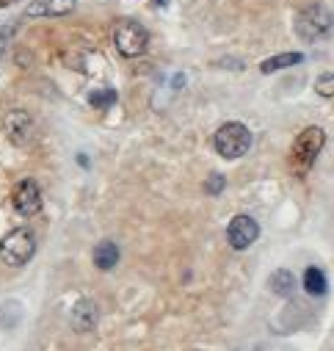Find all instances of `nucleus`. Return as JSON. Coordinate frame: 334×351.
I'll list each match as a JSON object with an SVG mask.
<instances>
[{"mask_svg": "<svg viewBox=\"0 0 334 351\" xmlns=\"http://www.w3.org/2000/svg\"><path fill=\"white\" fill-rule=\"evenodd\" d=\"M116 263H119V246H116L114 241L97 243V249H94V266H97L100 271H111Z\"/></svg>", "mask_w": 334, "mask_h": 351, "instance_id": "9b49d317", "label": "nucleus"}, {"mask_svg": "<svg viewBox=\"0 0 334 351\" xmlns=\"http://www.w3.org/2000/svg\"><path fill=\"white\" fill-rule=\"evenodd\" d=\"M268 288H271V293H277V296H293V291H296V277H293V271H287V269H279V271H274L271 274V280H268Z\"/></svg>", "mask_w": 334, "mask_h": 351, "instance_id": "f8f14e48", "label": "nucleus"}, {"mask_svg": "<svg viewBox=\"0 0 334 351\" xmlns=\"http://www.w3.org/2000/svg\"><path fill=\"white\" fill-rule=\"evenodd\" d=\"M166 3H169V0H155V6H166Z\"/></svg>", "mask_w": 334, "mask_h": 351, "instance_id": "6ab92c4d", "label": "nucleus"}, {"mask_svg": "<svg viewBox=\"0 0 334 351\" xmlns=\"http://www.w3.org/2000/svg\"><path fill=\"white\" fill-rule=\"evenodd\" d=\"M260 238V224L252 219V216H246V213H240V216H235L232 221H229V227H227V241H229V246L232 249H248L255 241Z\"/></svg>", "mask_w": 334, "mask_h": 351, "instance_id": "423d86ee", "label": "nucleus"}, {"mask_svg": "<svg viewBox=\"0 0 334 351\" xmlns=\"http://www.w3.org/2000/svg\"><path fill=\"white\" fill-rule=\"evenodd\" d=\"M301 61H304V56H301V53H279V56H271V58H266V61L260 64V72L271 75V72H279V69L296 66V64H301Z\"/></svg>", "mask_w": 334, "mask_h": 351, "instance_id": "ddd939ff", "label": "nucleus"}, {"mask_svg": "<svg viewBox=\"0 0 334 351\" xmlns=\"http://www.w3.org/2000/svg\"><path fill=\"white\" fill-rule=\"evenodd\" d=\"M34 252H36V238L28 227H17L0 241V260H3L6 266H14V269L25 266V263L34 257Z\"/></svg>", "mask_w": 334, "mask_h": 351, "instance_id": "20e7f679", "label": "nucleus"}, {"mask_svg": "<svg viewBox=\"0 0 334 351\" xmlns=\"http://www.w3.org/2000/svg\"><path fill=\"white\" fill-rule=\"evenodd\" d=\"M3 128H6V136H9L17 147L31 144V138H34V119H31L28 111H20V108L9 111L6 119H3Z\"/></svg>", "mask_w": 334, "mask_h": 351, "instance_id": "6e6552de", "label": "nucleus"}, {"mask_svg": "<svg viewBox=\"0 0 334 351\" xmlns=\"http://www.w3.org/2000/svg\"><path fill=\"white\" fill-rule=\"evenodd\" d=\"M323 144H326V133L318 125H309L296 136L293 149H290V171L296 174V178H304V174L312 169V163L320 155Z\"/></svg>", "mask_w": 334, "mask_h": 351, "instance_id": "f257e3e1", "label": "nucleus"}, {"mask_svg": "<svg viewBox=\"0 0 334 351\" xmlns=\"http://www.w3.org/2000/svg\"><path fill=\"white\" fill-rule=\"evenodd\" d=\"M205 189H207V194H218V191H224V178H221V174H213Z\"/></svg>", "mask_w": 334, "mask_h": 351, "instance_id": "f3484780", "label": "nucleus"}, {"mask_svg": "<svg viewBox=\"0 0 334 351\" xmlns=\"http://www.w3.org/2000/svg\"><path fill=\"white\" fill-rule=\"evenodd\" d=\"M315 92L320 97H334V72H326L315 80Z\"/></svg>", "mask_w": 334, "mask_h": 351, "instance_id": "dca6fc26", "label": "nucleus"}, {"mask_svg": "<svg viewBox=\"0 0 334 351\" xmlns=\"http://www.w3.org/2000/svg\"><path fill=\"white\" fill-rule=\"evenodd\" d=\"M17 0H0V9H6V6H14Z\"/></svg>", "mask_w": 334, "mask_h": 351, "instance_id": "a211bd4d", "label": "nucleus"}, {"mask_svg": "<svg viewBox=\"0 0 334 351\" xmlns=\"http://www.w3.org/2000/svg\"><path fill=\"white\" fill-rule=\"evenodd\" d=\"M213 147L221 158L227 160H235L240 155L248 152V147H252V130H248L243 122H227L216 130L213 136Z\"/></svg>", "mask_w": 334, "mask_h": 351, "instance_id": "7ed1b4c3", "label": "nucleus"}, {"mask_svg": "<svg viewBox=\"0 0 334 351\" xmlns=\"http://www.w3.org/2000/svg\"><path fill=\"white\" fill-rule=\"evenodd\" d=\"M293 25H296V36H298L301 42H320V39H326V36L331 34V28H334V14H331L329 6L312 3V6H307V9H301V12L296 14Z\"/></svg>", "mask_w": 334, "mask_h": 351, "instance_id": "f03ea898", "label": "nucleus"}, {"mask_svg": "<svg viewBox=\"0 0 334 351\" xmlns=\"http://www.w3.org/2000/svg\"><path fill=\"white\" fill-rule=\"evenodd\" d=\"M114 45H116V50H119L125 58H136V56H141V53L146 50L149 34H146V28H144L141 23L125 20V23H119L116 31H114Z\"/></svg>", "mask_w": 334, "mask_h": 351, "instance_id": "39448f33", "label": "nucleus"}, {"mask_svg": "<svg viewBox=\"0 0 334 351\" xmlns=\"http://www.w3.org/2000/svg\"><path fill=\"white\" fill-rule=\"evenodd\" d=\"M12 202L20 216H36L42 210V191H39L36 180H20L12 194Z\"/></svg>", "mask_w": 334, "mask_h": 351, "instance_id": "0eeeda50", "label": "nucleus"}, {"mask_svg": "<svg viewBox=\"0 0 334 351\" xmlns=\"http://www.w3.org/2000/svg\"><path fill=\"white\" fill-rule=\"evenodd\" d=\"M89 103H92L94 108H108V106H114V103H116V92H114V89L92 92V95H89Z\"/></svg>", "mask_w": 334, "mask_h": 351, "instance_id": "2eb2a0df", "label": "nucleus"}, {"mask_svg": "<svg viewBox=\"0 0 334 351\" xmlns=\"http://www.w3.org/2000/svg\"><path fill=\"white\" fill-rule=\"evenodd\" d=\"M77 0H34L25 9L28 17H64L69 12H75Z\"/></svg>", "mask_w": 334, "mask_h": 351, "instance_id": "1a4fd4ad", "label": "nucleus"}, {"mask_svg": "<svg viewBox=\"0 0 334 351\" xmlns=\"http://www.w3.org/2000/svg\"><path fill=\"white\" fill-rule=\"evenodd\" d=\"M326 288H329L326 274H323L318 266H309V269L304 271V291H307L309 296H323Z\"/></svg>", "mask_w": 334, "mask_h": 351, "instance_id": "4468645a", "label": "nucleus"}, {"mask_svg": "<svg viewBox=\"0 0 334 351\" xmlns=\"http://www.w3.org/2000/svg\"><path fill=\"white\" fill-rule=\"evenodd\" d=\"M97 321H100V310H97V304L92 299H80L75 304V310H72V326H75V332H92L97 326Z\"/></svg>", "mask_w": 334, "mask_h": 351, "instance_id": "9d476101", "label": "nucleus"}]
</instances>
